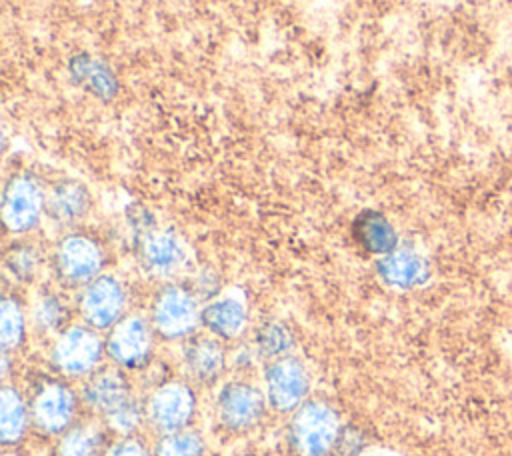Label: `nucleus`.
<instances>
[{"instance_id": "f257e3e1", "label": "nucleus", "mask_w": 512, "mask_h": 456, "mask_svg": "<svg viewBox=\"0 0 512 456\" xmlns=\"http://www.w3.org/2000/svg\"><path fill=\"white\" fill-rule=\"evenodd\" d=\"M338 412L324 400H308L294 410L290 442L300 456H328L340 438Z\"/></svg>"}, {"instance_id": "f03ea898", "label": "nucleus", "mask_w": 512, "mask_h": 456, "mask_svg": "<svg viewBox=\"0 0 512 456\" xmlns=\"http://www.w3.org/2000/svg\"><path fill=\"white\" fill-rule=\"evenodd\" d=\"M46 212V192L30 172L14 174L2 192V222L8 232L24 234L38 226Z\"/></svg>"}, {"instance_id": "7ed1b4c3", "label": "nucleus", "mask_w": 512, "mask_h": 456, "mask_svg": "<svg viewBox=\"0 0 512 456\" xmlns=\"http://www.w3.org/2000/svg\"><path fill=\"white\" fill-rule=\"evenodd\" d=\"M200 316L202 308L198 306V300L192 294V290L178 284H170L156 294L152 302L150 324L154 332H158L162 338L176 340L190 336L194 328L200 324Z\"/></svg>"}, {"instance_id": "20e7f679", "label": "nucleus", "mask_w": 512, "mask_h": 456, "mask_svg": "<svg viewBox=\"0 0 512 456\" xmlns=\"http://www.w3.org/2000/svg\"><path fill=\"white\" fill-rule=\"evenodd\" d=\"M56 276L72 286H86L100 276L104 268V250L88 234L72 232L60 238L54 248Z\"/></svg>"}, {"instance_id": "39448f33", "label": "nucleus", "mask_w": 512, "mask_h": 456, "mask_svg": "<svg viewBox=\"0 0 512 456\" xmlns=\"http://www.w3.org/2000/svg\"><path fill=\"white\" fill-rule=\"evenodd\" d=\"M266 394L246 380L226 382L216 396L218 420L224 428L244 432L254 428L266 412Z\"/></svg>"}, {"instance_id": "423d86ee", "label": "nucleus", "mask_w": 512, "mask_h": 456, "mask_svg": "<svg viewBox=\"0 0 512 456\" xmlns=\"http://www.w3.org/2000/svg\"><path fill=\"white\" fill-rule=\"evenodd\" d=\"M196 396L184 382L170 380L160 384L148 398L146 420L162 434L184 430L194 416Z\"/></svg>"}, {"instance_id": "0eeeda50", "label": "nucleus", "mask_w": 512, "mask_h": 456, "mask_svg": "<svg viewBox=\"0 0 512 456\" xmlns=\"http://www.w3.org/2000/svg\"><path fill=\"white\" fill-rule=\"evenodd\" d=\"M80 314L86 326L94 330L112 328L120 318H124L126 290L124 284L110 274H100L88 282L80 294Z\"/></svg>"}, {"instance_id": "6e6552de", "label": "nucleus", "mask_w": 512, "mask_h": 456, "mask_svg": "<svg viewBox=\"0 0 512 456\" xmlns=\"http://www.w3.org/2000/svg\"><path fill=\"white\" fill-rule=\"evenodd\" d=\"M266 400L276 412H294L310 390L308 370L294 356L272 360L264 372Z\"/></svg>"}, {"instance_id": "1a4fd4ad", "label": "nucleus", "mask_w": 512, "mask_h": 456, "mask_svg": "<svg viewBox=\"0 0 512 456\" xmlns=\"http://www.w3.org/2000/svg\"><path fill=\"white\" fill-rule=\"evenodd\" d=\"M106 344H102L100 336L90 326H70L66 328L54 348H52V364L68 376H82L96 368Z\"/></svg>"}, {"instance_id": "9d476101", "label": "nucleus", "mask_w": 512, "mask_h": 456, "mask_svg": "<svg viewBox=\"0 0 512 456\" xmlns=\"http://www.w3.org/2000/svg\"><path fill=\"white\" fill-rule=\"evenodd\" d=\"M152 332L154 328L146 318L128 314L112 326L106 338V354L122 368H140L152 354Z\"/></svg>"}, {"instance_id": "9b49d317", "label": "nucleus", "mask_w": 512, "mask_h": 456, "mask_svg": "<svg viewBox=\"0 0 512 456\" xmlns=\"http://www.w3.org/2000/svg\"><path fill=\"white\" fill-rule=\"evenodd\" d=\"M76 414V396L74 392L58 382L44 380L32 394L30 402V420L36 428L46 434L66 432Z\"/></svg>"}, {"instance_id": "f8f14e48", "label": "nucleus", "mask_w": 512, "mask_h": 456, "mask_svg": "<svg viewBox=\"0 0 512 456\" xmlns=\"http://www.w3.org/2000/svg\"><path fill=\"white\" fill-rule=\"evenodd\" d=\"M138 256L154 276H172L186 262V248L176 232L144 228L138 232Z\"/></svg>"}, {"instance_id": "ddd939ff", "label": "nucleus", "mask_w": 512, "mask_h": 456, "mask_svg": "<svg viewBox=\"0 0 512 456\" xmlns=\"http://www.w3.org/2000/svg\"><path fill=\"white\" fill-rule=\"evenodd\" d=\"M378 278L396 290H410L428 280V262L426 258L408 246H398L386 256H380L376 262Z\"/></svg>"}, {"instance_id": "4468645a", "label": "nucleus", "mask_w": 512, "mask_h": 456, "mask_svg": "<svg viewBox=\"0 0 512 456\" xmlns=\"http://www.w3.org/2000/svg\"><path fill=\"white\" fill-rule=\"evenodd\" d=\"M200 322L216 338L230 340L244 332L248 324V306L246 300L238 294H224L212 298L204 308Z\"/></svg>"}, {"instance_id": "2eb2a0df", "label": "nucleus", "mask_w": 512, "mask_h": 456, "mask_svg": "<svg viewBox=\"0 0 512 456\" xmlns=\"http://www.w3.org/2000/svg\"><path fill=\"white\" fill-rule=\"evenodd\" d=\"M130 382L116 368H104L94 372L84 386V400L90 408L100 412L104 418L114 410L122 408L132 400Z\"/></svg>"}, {"instance_id": "dca6fc26", "label": "nucleus", "mask_w": 512, "mask_h": 456, "mask_svg": "<svg viewBox=\"0 0 512 456\" xmlns=\"http://www.w3.org/2000/svg\"><path fill=\"white\" fill-rule=\"evenodd\" d=\"M88 188L78 180H60L46 194V214L58 224H74L90 210Z\"/></svg>"}, {"instance_id": "f3484780", "label": "nucleus", "mask_w": 512, "mask_h": 456, "mask_svg": "<svg viewBox=\"0 0 512 456\" xmlns=\"http://www.w3.org/2000/svg\"><path fill=\"white\" fill-rule=\"evenodd\" d=\"M184 364L194 380L202 384H212L220 378L224 370L226 354L218 338L198 336L184 346Z\"/></svg>"}, {"instance_id": "a211bd4d", "label": "nucleus", "mask_w": 512, "mask_h": 456, "mask_svg": "<svg viewBox=\"0 0 512 456\" xmlns=\"http://www.w3.org/2000/svg\"><path fill=\"white\" fill-rule=\"evenodd\" d=\"M352 234L366 252L376 256H386L398 248V236L394 226L384 214L376 210H366L358 214L352 224Z\"/></svg>"}, {"instance_id": "6ab92c4d", "label": "nucleus", "mask_w": 512, "mask_h": 456, "mask_svg": "<svg viewBox=\"0 0 512 456\" xmlns=\"http://www.w3.org/2000/svg\"><path fill=\"white\" fill-rule=\"evenodd\" d=\"M30 420V406L20 392L12 386H4L0 392V440L4 446L22 440Z\"/></svg>"}, {"instance_id": "aec40b11", "label": "nucleus", "mask_w": 512, "mask_h": 456, "mask_svg": "<svg viewBox=\"0 0 512 456\" xmlns=\"http://www.w3.org/2000/svg\"><path fill=\"white\" fill-rule=\"evenodd\" d=\"M102 440L104 436L96 426L68 428L56 446V456H96Z\"/></svg>"}, {"instance_id": "412c9836", "label": "nucleus", "mask_w": 512, "mask_h": 456, "mask_svg": "<svg viewBox=\"0 0 512 456\" xmlns=\"http://www.w3.org/2000/svg\"><path fill=\"white\" fill-rule=\"evenodd\" d=\"M294 346V334L292 330L278 320H270L260 326L256 332V348L260 356L276 360L282 356H288V352Z\"/></svg>"}, {"instance_id": "4be33fe9", "label": "nucleus", "mask_w": 512, "mask_h": 456, "mask_svg": "<svg viewBox=\"0 0 512 456\" xmlns=\"http://www.w3.org/2000/svg\"><path fill=\"white\" fill-rule=\"evenodd\" d=\"M26 334V320L18 300L4 296L0 302V342L2 352L16 350Z\"/></svg>"}, {"instance_id": "5701e85b", "label": "nucleus", "mask_w": 512, "mask_h": 456, "mask_svg": "<svg viewBox=\"0 0 512 456\" xmlns=\"http://www.w3.org/2000/svg\"><path fill=\"white\" fill-rule=\"evenodd\" d=\"M72 74L78 82L90 86V90L98 96L114 94V76L106 70V66L94 58L78 56L72 60Z\"/></svg>"}, {"instance_id": "b1692460", "label": "nucleus", "mask_w": 512, "mask_h": 456, "mask_svg": "<svg viewBox=\"0 0 512 456\" xmlns=\"http://www.w3.org/2000/svg\"><path fill=\"white\" fill-rule=\"evenodd\" d=\"M154 456H204V442L192 430H176L158 440Z\"/></svg>"}, {"instance_id": "393cba45", "label": "nucleus", "mask_w": 512, "mask_h": 456, "mask_svg": "<svg viewBox=\"0 0 512 456\" xmlns=\"http://www.w3.org/2000/svg\"><path fill=\"white\" fill-rule=\"evenodd\" d=\"M4 268L8 270V274H12L14 280L30 282L40 268L38 250L30 244L12 246L4 256Z\"/></svg>"}, {"instance_id": "a878e982", "label": "nucleus", "mask_w": 512, "mask_h": 456, "mask_svg": "<svg viewBox=\"0 0 512 456\" xmlns=\"http://www.w3.org/2000/svg\"><path fill=\"white\" fill-rule=\"evenodd\" d=\"M64 306L60 302L58 296L46 292L42 294L36 302H34V308H32V316H34V322L38 328L42 330H54L62 324L64 320Z\"/></svg>"}, {"instance_id": "bb28decb", "label": "nucleus", "mask_w": 512, "mask_h": 456, "mask_svg": "<svg viewBox=\"0 0 512 456\" xmlns=\"http://www.w3.org/2000/svg\"><path fill=\"white\" fill-rule=\"evenodd\" d=\"M144 416H146V410H142L140 402H138L136 398H132L128 404H124L122 408L114 410V412L108 414L104 420H106L108 426L114 428L116 432L130 434L134 428H138V424L142 422Z\"/></svg>"}, {"instance_id": "cd10ccee", "label": "nucleus", "mask_w": 512, "mask_h": 456, "mask_svg": "<svg viewBox=\"0 0 512 456\" xmlns=\"http://www.w3.org/2000/svg\"><path fill=\"white\" fill-rule=\"evenodd\" d=\"M104 456H150V452L134 438H124L112 444Z\"/></svg>"}, {"instance_id": "c85d7f7f", "label": "nucleus", "mask_w": 512, "mask_h": 456, "mask_svg": "<svg viewBox=\"0 0 512 456\" xmlns=\"http://www.w3.org/2000/svg\"><path fill=\"white\" fill-rule=\"evenodd\" d=\"M362 456H380V454H376V452H366V454H362Z\"/></svg>"}]
</instances>
